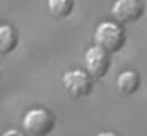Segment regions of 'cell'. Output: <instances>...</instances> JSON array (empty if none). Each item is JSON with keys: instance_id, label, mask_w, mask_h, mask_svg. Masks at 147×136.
Listing matches in <instances>:
<instances>
[{"instance_id": "6da1fadb", "label": "cell", "mask_w": 147, "mask_h": 136, "mask_svg": "<svg viewBox=\"0 0 147 136\" xmlns=\"http://www.w3.org/2000/svg\"><path fill=\"white\" fill-rule=\"evenodd\" d=\"M94 41L97 47L106 50L108 53H117L120 48H123L126 42V35L118 24L111 23V21H103L96 27Z\"/></svg>"}, {"instance_id": "7a4b0ae2", "label": "cell", "mask_w": 147, "mask_h": 136, "mask_svg": "<svg viewBox=\"0 0 147 136\" xmlns=\"http://www.w3.org/2000/svg\"><path fill=\"white\" fill-rule=\"evenodd\" d=\"M23 127L30 136H47L55 127V118L46 109H32L23 118Z\"/></svg>"}, {"instance_id": "3957f363", "label": "cell", "mask_w": 147, "mask_h": 136, "mask_svg": "<svg viewBox=\"0 0 147 136\" xmlns=\"http://www.w3.org/2000/svg\"><path fill=\"white\" fill-rule=\"evenodd\" d=\"M65 91L73 97H86L92 89V80L82 70H71L62 76Z\"/></svg>"}, {"instance_id": "277c9868", "label": "cell", "mask_w": 147, "mask_h": 136, "mask_svg": "<svg viewBox=\"0 0 147 136\" xmlns=\"http://www.w3.org/2000/svg\"><path fill=\"white\" fill-rule=\"evenodd\" d=\"M85 67L91 76L102 79L109 70V53L100 47H90L85 53Z\"/></svg>"}, {"instance_id": "5b68a950", "label": "cell", "mask_w": 147, "mask_h": 136, "mask_svg": "<svg viewBox=\"0 0 147 136\" xmlns=\"http://www.w3.org/2000/svg\"><path fill=\"white\" fill-rule=\"evenodd\" d=\"M112 14L118 21L130 23L141 17L143 5L140 0H117L112 6Z\"/></svg>"}, {"instance_id": "8992f818", "label": "cell", "mask_w": 147, "mask_h": 136, "mask_svg": "<svg viewBox=\"0 0 147 136\" xmlns=\"http://www.w3.org/2000/svg\"><path fill=\"white\" fill-rule=\"evenodd\" d=\"M140 76L137 71H132V70H127V71H123L121 74L117 77V88L121 94H135L140 88Z\"/></svg>"}, {"instance_id": "52a82bcc", "label": "cell", "mask_w": 147, "mask_h": 136, "mask_svg": "<svg viewBox=\"0 0 147 136\" xmlns=\"http://www.w3.org/2000/svg\"><path fill=\"white\" fill-rule=\"evenodd\" d=\"M18 44L17 32L9 24H0V53L8 54L15 50Z\"/></svg>"}, {"instance_id": "ba28073f", "label": "cell", "mask_w": 147, "mask_h": 136, "mask_svg": "<svg viewBox=\"0 0 147 136\" xmlns=\"http://www.w3.org/2000/svg\"><path fill=\"white\" fill-rule=\"evenodd\" d=\"M47 6L52 15L58 18H65L71 14L74 8V0H47Z\"/></svg>"}, {"instance_id": "9c48e42d", "label": "cell", "mask_w": 147, "mask_h": 136, "mask_svg": "<svg viewBox=\"0 0 147 136\" xmlns=\"http://www.w3.org/2000/svg\"><path fill=\"white\" fill-rule=\"evenodd\" d=\"M3 136H23L18 130H15V129H12V130H8V132H5L3 133Z\"/></svg>"}, {"instance_id": "30bf717a", "label": "cell", "mask_w": 147, "mask_h": 136, "mask_svg": "<svg viewBox=\"0 0 147 136\" xmlns=\"http://www.w3.org/2000/svg\"><path fill=\"white\" fill-rule=\"evenodd\" d=\"M97 136H117V135L112 133V132H102V133H99Z\"/></svg>"}]
</instances>
